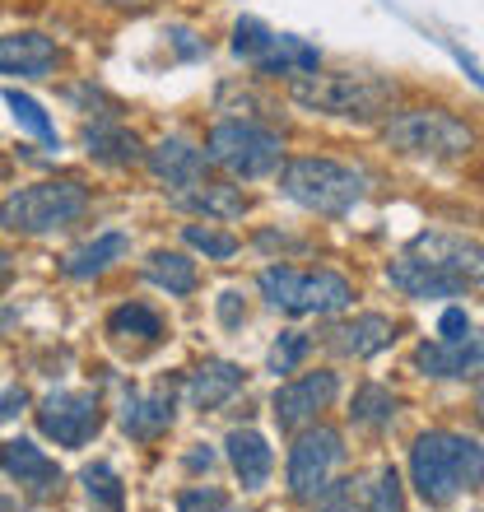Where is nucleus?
<instances>
[{"mask_svg": "<svg viewBox=\"0 0 484 512\" xmlns=\"http://www.w3.org/2000/svg\"><path fill=\"white\" fill-rule=\"evenodd\" d=\"M410 480L424 494V503L447 508L466 489L484 485V447L475 438H461V433L447 429L419 433L415 447H410Z\"/></svg>", "mask_w": 484, "mask_h": 512, "instance_id": "obj_1", "label": "nucleus"}, {"mask_svg": "<svg viewBox=\"0 0 484 512\" xmlns=\"http://www.w3.org/2000/svg\"><path fill=\"white\" fill-rule=\"evenodd\" d=\"M298 108L308 112H326V117H354V122H373L382 112H391L396 103V84L382 80V75H354V70H340V75H294L289 84Z\"/></svg>", "mask_w": 484, "mask_h": 512, "instance_id": "obj_2", "label": "nucleus"}, {"mask_svg": "<svg viewBox=\"0 0 484 512\" xmlns=\"http://www.w3.org/2000/svg\"><path fill=\"white\" fill-rule=\"evenodd\" d=\"M89 210V191L75 177H52V182H33L19 187L0 201V229L10 233H52L66 229Z\"/></svg>", "mask_w": 484, "mask_h": 512, "instance_id": "obj_3", "label": "nucleus"}, {"mask_svg": "<svg viewBox=\"0 0 484 512\" xmlns=\"http://www.w3.org/2000/svg\"><path fill=\"white\" fill-rule=\"evenodd\" d=\"M280 191L303 210H317V215H350L363 201L368 182H363L359 168H345L336 159H294L280 173Z\"/></svg>", "mask_w": 484, "mask_h": 512, "instance_id": "obj_4", "label": "nucleus"}, {"mask_svg": "<svg viewBox=\"0 0 484 512\" xmlns=\"http://www.w3.org/2000/svg\"><path fill=\"white\" fill-rule=\"evenodd\" d=\"M382 140L410 159H466L475 149V131L443 108H410L391 117L382 126Z\"/></svg>", "mask_w": 484, "mask_h": 512, "instance_id": "obj_5", "label": "nucleus"}, {"mask_svg": "<svg viewBox=\"0 0 484 512\" xmlns=\"http://www.w3.org/2000/svg\"><path fill=\"white\" fill-rule=\"evenodd\" d=\"M261 294L275 312H294V317H326V312H345L354 303V289L345 275L336 270H317V275H303L294 266H270L261 270Z\"/></svg>", "mask_w": 484, "mask_h": 512, "instance_id": "obj_6", "label": "nucleus"}, {"mask_svg": "<svg viewBox=\"0 0 484 512\" xmlns=\"http://www.w3.org/2000/svg\"><path fill=\"white\" fill-rule=\"evenodd\" d=\"M280 135L266 131V126L256 122H219L210 131V149H205V159L219 163L224 173L242 177V182H256V177L275 173V163H280Z\"/></svg>", "mask_w": 484, "mask_h": 512, "instance_id": "obj_7", "label": "nucleus"}, {"mask_svg": "<svg viewBox=\"0 0 484 512\" xmlns=\"http://www.w3.org/2000/svg\"><path fill=\"white\" fill-rule=\"evenodd\" d=\"M340 461H345V443H340L336 429L317 424V429L298 433L294 452H289V489H294V499H317L331 485V471Z\"/></svg>", "mask_w": 484, "mask_h": 512, "instance_id": "obj_8", "label": "nucleus"}, {"mask_svg": "<svg viewBox=\"0 0 484 512\" xmlns=\"http://www.w3.org/2000/svg\"><path fill=\"white\" fill-rule=\"evenodd\" d=\"M322 508L317 512H405V494H401V475L391 466H377L368 475H350V480H336L326 485Z\"/></svg>", "mask_w": 484, "mask_h": 512, "instance_id": "obj_9", "label": "nucleus"}, {"mask_svg": "<svg viewBox=\"0 0 484 512\" xmlns=\"http://www.w3.org/2000/svg\"><path fill=\"white\" fill-rule=\"evenodd\" d=\"M38 429L61 447H84L103 429V410H98L94 391H52L38 405Z\"/></svg>", "mask_w": 484, "mask_h": 512, "instance_id": "obj_10", "label": "nucleus"}, {"mask_svg": "<svg viewBox=\"0 0 484 512\" xmlns=\"http://www.w3.org/2000/svg\"><path fill=\"white\" fill-rule=\"evenodd\" d=\"M340 391V378L336 373H303V378L284 382L280 391H275V401H270V410H275V424L280 429H298V424H308L317 410H326V405L336 401Z\"/></svg>", "mask_w": 484, "mask_h": 512, "instance_id": "obj_11", "label": "nucleus"}, {"mask_svg": "<svg viewBox=\"0 0 484 512\" xmlns=\"http://www.w3.org/2000/svg\"><path fill=\"white\" fill-rule=\"evenodd\" d=\"M415 368L429 378H480L484 331H466L461 340H424L415 350Z\"/></svg>", "mask_w": 484, "mask_h": 512, "instance_id": "obj_12", "label": "nucleus"}, {"mask_svg": "<svg viewBox=\"0 0 484 512\" xmlns=\"http://www.w3.org/2000/svg\"><path fill=\"white\" fill-rule=\"evenodd\" d=\"M410 256L452 270L466 284H484V247L471 243V238H457V233H419L415 243H410Z\"/></svg>", "mask_w": 484, "mask_h": 512, "instance_id": "obj_13", "label": "nucleus"}, {"mask_svg": "<svg viewBox=\"0 0 484 512\" xmlns=\"http://www.w3.org/2000/svg\"><path fill=\"white\" fill-rule=\"evenodd\" d=\"M0 471L10 475V480H19L33 499H52L56 489H61V466H56L42 447L28 443V438L0 443Z\"/></svg>", "mask_w": 484, "mask_h": 512, "instance_id": "obj_14", "label": "nucleus"}, {"mask_svg": "<svg viewBox=\"0 0 484 512\" xmlns=\"http://www.w3.org/2000/svg\"><path fill=\"white\" fill-rule=\"evenodd\" d=\"M387 280L410 298H457V294H466V280H457L452 270L429 266V261H419V256H410V252L391 261Z\"/></svg>", "mask_w": 484, "mask_h": 512, "instance_id": "obj_15", "label": "nucleus"}, {"mask_svg": "<svg viewBox=\"0 0 484 512\" xmlns=\"http://www.w3.org/2000/svg\"><path fill=\"white\" fill-rule=\"evenodd\" d=\"M56 66V42L47 33H5L0 38V75L42 80Z\"/></svg>", "mask_w": 484, "mask_h": 512, "instance_id": "obj_16", "label": "nucleus"}, {"mask_svg": "<svg viewBox=\"0 0 484 512\" xmlns=\"http://www.w3.org/2000/svg\"><path fill=\"white\" fill-rule=\"evenodd\" d=\"M177 405H173V391L159 387V391H126V401H121V429L149 443V438H159L168 424H173Z\"/></svg>", "mask_w": 484, "mask_h": 512, "instance_id": "obj_17", "label": "nucleus"}, {"mask_svg": "<svg viewBox=\"0 0 484 512\" xmlns=\"http://www.w3.org/2000/svg\"><path fill=\"white\" fill-rule=\"evenodd\" d=\"M391 336H396V326H391L382 312H363L354 322L331 326L326 345L336 354H345V359H373V354H382L391 345Z\"/></svg>", "mask_w": 484, "mask_h": 512, "instance_id": "obj_18", "label": "nucleus"}, {"mask_svg": "<svg viewBox=\"0 0 484 512\" xmlns=\"http://www.w3.org/2000/svg\"><path fill=\"white\" fill-rule=\"evenodd\" d=\"M149 173L159 177L163 187H173V191H182V187H191V182H201V173H205V149H196L191 140H163V145H154L149 149Z\"/></svg>", "mask_w": 484, "mask_h": 512, "instance_id": "obj_19", "label": "nucleus"}, {"mask_svg": "<svg viewBox=\"0 0 484 512\" xmlns=\"http://www.w3.org/2000/svg\"><path fill=\"white\" fill-rule=\"evenodd\" d=\"M242 391V368L238 364H224V359H210L191 373L187 382V396L196 410H219L224 401H233Z\"/></svg>", "mask_w": 484, "mask_h": 512, "instance_id": "obj_20", "label": "nucleus"}, {"mask_svg": "<svg viewBox=\"0 0 484 512\" xmlns=\"http://www.w3.org/2000/svg\"><path fill=\"white\" fill-rule=\"evenodd\" d=\"M229 461H233V471H238L242 489H261L270 480V466H275V452L266 447V438L256 429H233L229 433Z\"/></svg>", "mask_w": 484, "mask_h": 512, "instance_id": "obj_21", "label": "nucleus"}, {"mask_svg": "<svg viewBox=\"0 0 484 512\" xmlns=\"http://www.w3.org/2000/svg\"><path fill=\"white\" fill-rule=\"evenodd\" d=\"M84 149H89V159L108 163V168H131V163L145 159V149L135 140V131L117 122H98V126H84Z\"/></svg>", "mask_w": 484, "mask_h": 512, "instance_id": "obj_22", "label": "nucleus"}, {"mask_svg": "<svg viewBox=\"0 0 484 512\" xmlns=\"http://www.w3.org/2000/svg\"><path fill=\"white\" fill-rule=\"evenodd\" d=\"M126 252H131V238H126V233H98L94 243L75 247V252L61 261V270H66L70 280H94V275L117 266Z\"/></svg>", "mask_w": 484, "mask_h": 512, "instance_id": "obj_23", "label": "nucleus"}, {"mask_svg": "<svg viewBox=\"0 0 484 512\" xmlns=\"http://www.w3.org/2000/svg\"><path fill=\"white\" fill-rule=\"evenodd\" d=\"M108 336L117 340V345H140V350H149V345L163 340V317L154 308H145V303H121L108 317Z\"/></svg>", "mask_w": 484, "mask_h": 512, "instance_id": "obj_24", "label": "nucleus"}, {"mask_svg": "<svg viewBox=\"0 0 484 512\" xmlns=\"http://www.w3.org/2000/svg\"><path fill=\"white\" fill-rule=\"evenodd\" d=\"M173 205L182 210H201V215H219V219H238L247 210L238 187H201V182H191V187L173 191Z\"/></svg>", "mask_w": 484, "mask_h": 512, "instance_id": "obj_25", "label": "nucleus"}, {"mask_svg": "<svg viewBox=\"0 0 484 512\" xmlns=\"http://www.w3.org/2000/svg\"><path fill=\"white\" fill-rule=\"evenodd\" d=\"M256 70L261 75H308V70H317V47L289 38V33H275V47L256 61Z\"/></svg>", "mask_w": 484, "mask_h": 512, "instance_id": "obj_26", "label": "nucleus"}, {"mask_svg": "<svg viewBox=\"0 0 484 512\" xmlns=\"http://www.w3.org/2000/svg\"><path fill=\"white\" fill-rule=\"evenodd\" d=\"M145 280H154L159 289H168L173 298H182V294L196 289V261L182 256V252H149Z\"/></svg>", "mask_w": 484, "mask_h": 512, "instance_id": "obj_27", "label": "nucleus"}, {"mask_svg": "<svg viewBox=\"0 0 484 512\" xmlns=\"http://www.w3.org/2000/svg\"><path fill=\"white\" fill-rule=\"evenodd\" d=\"M396 410H401V401H396L387 387H359L354 391L350 419L354 424H363V429H387L391 419H396Z\"/></svg>", "mask_w": 484, "mask_h": 512, "instance_id": "obj_28", "label": "nucleus"}, {"mask_svg": "<svg viewBox=\"0 0 484 512\" xmlns=\"http://www.w3.org/2000/svg\"><path fill=\"white\" fill-rule=\"evenodd\" d=\"M5 103H10L14 122L24 126V131H33V135H38L42 145H61V135H56L52 117L42 112V103H33V98H28V94H19V89H10V94H5Z\"/></svg>", "mask_w": 484, "mask_h": 512, "instance_id": "obj_29", "label": "nucleus"}, {"mask_svg": "<svg viewBox=\"0 0 484 512\" xmlns=\"http://www.w3.org/2000/svg\"><path fill=\"white\" fill-rule=\"evenodd\" d=\"M84 489H89V499L98 503L103 512H121V480H117V471H112L108 461H94V466H84Z\"/></svg>", "mask_w": 484, "mask_h": 512, "instance_id": "obj_30", "label": "nucleus"}, {"mask_svg": "<svg viewBox=\"0 0 484 512\" xmlns=\"http://www.w3.org/2000/svg\"><path fill=\"white\" fill-rule=\"evenodd\" d=\"M270 47H275V33H270L261 19H238V28H233V52H238L242 61H261Z\"/></svg>", "mask_w": 484, "mask_h": 512, "instance_id": "obj_31", "label": "nucleus"}, {"mask_svg": "<svg viewBox=\"0 0 484 512\" xmlns=\"http://www.w3.org/2000/svg\"><path fill=\"white\" fill-rule=\"evenodd\" d=\"M182 238H187V247H196V252L215 256V261H229L233 252H238V238L224 229H210V224H187L182 229Z\"/></svg>", "mask_w": 484, "mask_h": 512, "instance_id": "obj_32", "label": "nucleus"}, {"mask_svg": "<svg viewBox=\"0 0 484 512\" xmlns=\"http://www.w3.org/2000/svg\"><path fill=\"white\" fill-rule=\"evenodd\" d=\"M312 340L303 336V331H284L275 345H270V373H294L303 359H308Z\"/></svg>", "mask_w": 484, "mask_h": 512, "instance_id": "obj_33", "label": "nucleus"}, {"mask_svg": "<svg viewBox=\"0 0 484 512\" xmlns=\"http://www.w3.org/2000/svg\"><path fill=\"white\" fill-rule=\"evenodd\" d=\"M177 512H229V494L215 485H196L177 494Z\"/></svg>", "mask_w": 484, "mask_h": 512, "instance_id": "obj_34", "label": "nucleus"}, {"mask_svg": "<svg viewBox=\"0 0 484 512\" xmlns=\"http://www.w3.org/2000/svg\"><path fill=\"white\" fill-rule=\"evenodd\" d=\"M219 322L229 326V331L247 322V303H242L238 289H224V294H219Z\"/></svg>", "mask_w": 484, "mask_h": 512, "instance_id": "obj_35", "label": "nucleus"}, {"mask_svg": "<svg viewBox=\"0 0 484 512\" xmlns=\"http://www.w3.org/2000/svg\"><path fill=\"white\" fill-rule=\"evenodd\" d=\"M438 331H443V340H461L466 331H471V317H466L461 308H447L443 322H438Z\"/></svg>", "mask_w": 484, "mask_h": 512, "instance_id": "obj_36", "label": "nucleus"}, {"mask_svg": "<svg viewBox=\"0 0 484 512\" xmlns=\"http://www.w3.org/2000/svg\"><path fill=\"white\" fill-rule=\"evenodd\" d=\"M24 405H28V391L24 387H5V391H0V424H5V419H14Z\"/></svg>", "mask_w": 484, "mask_h": 512, "instance_id": "obj_37", "label": "nucleus"}, {"mask_svg": "<svg viewBox=\"0 0 484 512\" xmlns=\"http://www.w3.org/2000/svg\"><path fill=\"white\" fill-rule=\"evenodd\" d=\"M173 38H177V47H182V56H201L205 52V42H191L196 33H187V28H173Z\"/></svg>", "mask_w": 484, "mask_h": 512, "instance_id": "obj_38", "label": "nucleus"}, {"mask_svg": "<svg viewBox=\"0 0 484 512\" xmlns=\"http://www.w3.org/2000/svg\"><path fill=\"white\" fill-rule=\"evenodd\" d=\"M187 466L191 471H210V466H215V452H210V447H205V452L196 447V452H187Z\"/></svg>", "mask_w": 484, "mask_h": 512, "instance_id": "obj_39", "label": "nucleus"}, {"mask_svg": "<svg viewBox=\"0 0 484 512\" xmlns=\"http://www.w3.org/2000/svg\"><path fill=\"white\" fill-rule=\"evenodd\" d=\"M10 275H14V261H10V252L0 247V294H5V284H10Z\"/></svg>", "mask_w": 484, "mask_h": 512, "instance_id": "obj_40", "label": "nucleus"}, {"mask_svg": "<svg viewBox=\"0 0 484 512\" xmlns=\"http://www.w3.org/2000/svg\"><path fill=\"white\" fill-rule=\"evenodd\" d=\"M5 326H14V312H0V331H5Z\"/></svg>", "mask_w": 484, "mask_h": 512, "instance_id": "obj_41", "label": "nucleus"}, {"mask_svg": "<svg viewBox=\"0 0 484 512\" xmlns=\"http://www.w3.org/2000/svg\"><path fill=\"white\" fill-rule=\"evenodd\" d=\"M14 508H19V503H14V499H0V512H14Z\"/></svg>", "mask_w": 484, "mask_h": 512, "instance_id": "obj_42", "label": "nucleus"}, {"mask_svg": "<svg viewBox=\"0 0 484 512\" xmlns=\"http://www.w3.org/2000/svg\"><path fill=\"white\" fill-rule=\"evenodd\" d=\"M480 419H484V396H480Z\"/></svg>", "mask_w": 484, "mask_h": 512, "instance_id": "obj_43", "label": "nucleus"}]
</instances>
